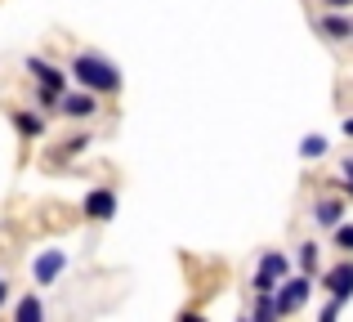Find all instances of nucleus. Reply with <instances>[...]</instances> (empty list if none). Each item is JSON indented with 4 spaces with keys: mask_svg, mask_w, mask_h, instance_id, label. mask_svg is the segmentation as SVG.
Here are the masks:
<instances>
[{
    "mask_svg": "<svg viewBox=\"0 0 353 322\" xmlns=\"http://www.w3.org/2000/svg\"><path fill=\"white\" fill-rule=\"evenodd\" d=\"M68 72L77 85L94 90V94H121V68L99 50H77L68 59Z\"/></svg>",
    "mask_w": 353,
    "mask_h": 322,
    "instance_id": "nucleus-1",
    "label": "nucleus"
},
{
    "mask_svg": "<svg viewBox=\"0 0 353 322\" xmlns=\"http://www.w3.org/2000/svg\"><path fill=\"white\" fill-rule=\"evenodd\" d=\"M313 282H318V278H309V273H286V278L277 282V291H273V300H277V318L300 314V309L309 305V296H313Z\"/></svg>",
    "mask_w": 353,
    "mask_h": 322,
    "instance_id": "nucleus-2",
    "label": "nucleus"
},
{
    "mask_svg": "<svg viewBox=\"0 0 353 322\" xmlns=\"http://www.w3.org/2000/svg\"><path fill=\"white\" fill-rule=\"evenodd\" d=\"M318 287L327 291V296H336L340 305H349L353 300V255H340L336 264H322Z\"/></svg>",
    "mask_w": 353,
    "mask_h": 322,
    "instance_id": "nucleus-3",
    "label": "nucleus"
},
{
    "mask_svg": "<svg viewBox=\"0 0 353 322\" xmlns=\"http://www.w3.org/2000/svg\"><path fill=\"white\" fill-rule=\"evenodd\" d=\"M121 210V197H117V188H108V183H99V188H90L85 197H81V215L90 219V224H108Z\"/></svg>",
    "mask_w": 353,
    "mask_h": 322,
    "instance_id": "nucleus-4",
    "label": "nucleus"
},
{
    "mask_svg": "<svg viewBox=\"0 0 353 322\" xmlns=\"http://www.w3.org/2000/svg\"><path fill=\"white\" fill-rule=\"evenodd\" d=\"M99 99H103V94H94V90H85V85L63 90L59 117H68V121H90V117H99Z\"/></svg>",
    "mask_w": 353,
    "mask_h": 322,
    "instance_id": "nucleus-5",
    "label": "nucleus"
},
{
    "mask_svg": "<svg viewBox=\"0 0 353 322\" xmlns=\"http://www.w3.org/2000/svg\"><path fill=\"white\" fill-rule=\"evenodd\" d=\"M23 68H27V77L36 81V85H45V90H68V77L72 72L68 68H59V63H50V59H41V54H27L23 59Z\"/></svg>",
    "mask_w": 353,
    "mask_h": 322,
    "instance_id": "nucleus-6",
    "label": "nucleus"
},
{
    "mask_svg": "<svg viewBox=\"0 0 353 322\" xmlns=\"http://www.w3.org/2000/svg\"><path fill=\"white\" fill-rule=\"evenodd\" d=\"M63 269H68V251H63V246H45L32 260V282L36 287H54V282L63 278Z\"/></svg>",
    "mask_w": 353,
    "mask_h": 322,
    "instance_id": "nucleus-7",
    "label": "nucleus"
},
{
    "mask_svg": "<svg viewBox=\"0 0 353 322\" xmlns=\"http://www.w3.org/2000/svg\"><path fill=\"white\" fill-rule=\"evenodd\" d=\"M318 36H322V41H331V45L353 41V18H349V9H327V14L318 18Z\"/></svg>",
    "mask_w": 353,
    "mask_h": 322,
    "instance_id": "nucleus-8",
    "label": "nucleus"
},
{
    "mask_svg": "<svg viewBox=\"0 0 353 322\" xmlns=\"http://www.w3.org/2000/svg\"><path fill=\"white\" fill-rule=\"evenodd\" d=\"M9 121H14V130H18V139H23V143H32V139H41V134H45V112H32V108H14Z\"/></svg>",
    "mask_w": 353,
    "mask_h": 322,
    "instance_id": "nucleus-9",
    "label": "nucleus"
},
{
    "mask_svg": "<svg viewBox=\"0 0 353 322\" xmlns=\"http://www.w3.org/2000/svg\"><path fill=\"white\" fill-rule=\"evenodd\" d=\"M340 219H345V201H340V197H318V201H313V224H318V228L331 233Z\"/></svg>",
    "mask_w": 353,
    "mask_h": 322,
    "instance_id": "nucleus-10",
    "label": "nucleus"
},
{
    "mask_svg": "<svg viewBox=\"0 0 353 322\" xmlns=\"http://www.w3.org/2000/svg\"><path fill=\"white\" fill-rule=\"evenodd\" d=\"M259 273H268L273 282H282L286 273H291V255H282V251H264L259 255V264H255Z\"/></svg>",
    "mask_w": 353,
    "mask_h": 322,
    "instance_id": "nucleus-11",
    "label": "nucleus"
},
{
    "mask_svg": "<svg viewBox=\"0 0 353 322\" xmlns=\"http://www.w3.org/2000/svg\"><path fill=\"white\" fill-rule=\"evenodd\" d=\"M295 260H300V273L318 278V273H322V246L318 242H300V246H295Z\"/></svg>",
    "mask_w": 353,
    "mask_h": 322,
    "instance_id": "nucleus-12",
    "label": "nucleus"
},
{
    "mask_svg": "<svg viewBox=\"0 0 353 322\" xmlns=\"http://www.w3.org/2000/svg\"><path fill=\"white\" fill-rule=\"evenodd\" d=\"M9 314H14V322H41L45 318V300L41 296H23Z\"/></svg>",
    "mask_w": 353,
    "mask_h": 322,
    "instance_id": "nucleus-13",
    "label": "nucleus"
},
{
    "mask_svg": "<svg viewBox=\"0 0 353 322\" xmlns=\"http://www.w3.org/2000/svg\"><path fill=\"white\" fill-rule=\"evenodd\" d=\"M327 152H331L327 134H304V139H300V157H304V161H322Z\"/></svg>",
    "mask_w": 353,
    "mask_h": 322,
    "instance_id": "nucleus-14",
    "label": "nucleus"
},
{
    "mask_svg": "<svg viewBox=\"0 0 353 322\" xmlns=\"http://www.w3.org/2000/svg\"><path fill=\"white\" fill-rule=\"evenodd\" d=\"M331 246L345 251V255H353V224H349V219H340V224L331 228Z\"/></svg>",
    "mask_w": 353,
    "mask_h": 322,
    "instance_id": "nucleus-15",
    "label": "nucleus"
},
{
    "mask_svg": "<svg viewBox=\"0 0 353 322\" xmlns=\"http://www.w3.org/2000/svg\"><path fill=\"white\" fill-rule=\"evenodd\" d=\"M90 143H94V134H90V130L68 134V139H63V152H68V157H81V152H90Z\"/></svg>",
    "mask_w": 353,
    "mask_h": 322,
    "instance_id": "nucleus-16",
    "label": "nucleus"
},
{
    "mask_svg": "<svg viewBox=\"0 0 353 322\" xmlns=\"http://www.w3.org/2000/svg\"><path fill=\"white\" fill-rule=\"evenodd\" d=\"M250 318H255V322L277 318V300H273V296H255V309H250Z\"/></svg>",
    "mask_w": 353,
    "mask_h": 322,
    "instance_id": "nucleus-17",
    "label": "nucleus"
},
{
    "mask_svg": "<svg viewBox=\"0 0 353 322\" xmlns=\"http://www.w3.org/2000/svg\"><path fill=\"white\" fill-rule=\"evenodd\" d=\"M250 291H255V296H273V291H277V282L273 278H268V273H250Z\"/></svg>",
    "mask_w": 353,
    "mask_h": 322,
    "instance_id": "nucleus-18",
    "label": "nucleus"
},
{
    "mask_svg": "<svg viewBox=\"0 0 353 322\" xmlns=\"http://www.w3.org/2000/svg\"><path fill=\"white\" fill-rule=\"evenodd\" d=\"M340 309H345V305H340V300L331 296L327 305H322V314H318V318H322V322H336V318H340Z\"/></svg>",
    "mask_w": 353,
    "mask_h": 322,
    "instance_id": "nucleus-19",
    "label": "nucleus"
},
{
    "mask_svg": "<svg viewBox=\"0 0 353 322\" xmlns=\"http://www.w3.org/2000/svg\"><path fill=\"white\" fill-rule=\"evenodd\" d=\"M5 305H9V282H5V273H0V314H5Z\"/></svg>",
    "mask_w": 353,
    "mask_h": 322,
    "instance_id": "nucleus-20",
    "label": "nucleus"
},
{
    "mask_svg": "<svg viewBox=\"0 0 353 322\" xmlns=\"http://www.w3.org/2000/svg\"><path fill=\"white\" fill-rule=\"evenodd\" d=\"M322 9H353V0H322Z\"/></svg>",
    "mask_w": 353,
    "mask_h": 322,
    "instance_id": "nucleus-21",
    "label": "nucleus"
},
{
    "mask_svg": "<svg viewBox=\"0 0 353 322\" xmlns=\"http://www.w3.org/2000/svg\"><path fill=\"white\" fill-rule=\"evenodd\" d=\"M340 170H345V174H349V179H353V157H345V165H340Z\"/></svg>",
    "mask_w": 353,
    "mask_h": 322,
    "instance_id": "nucleus-22",
    "label": "nucleus"
},
{
    "mask_svg": "<svg viewBox=\"0 0 353 322\" xmlns=\"http://www.w3.org/2000/svg\"><path fill=\"white\" fill-rule=\"evenodd\" d=\"M340 188H345V192H349V197H353V179H349V174H345V183H340Z\"/></svg>",
    "mask_w": 353,
    "mask_h": 322,
    "instance_id": "nucleus-23",
    "label": "nucleus"
},
{
    "mask_svg": "<svg viewBox=\"0 0 353 322\" xmlns=\"http://www.w3.org/2000/svg\"><path fill=\"white\" fill-rule=\"evenodd\" d=\"M345 134H349V139H353V117H345Z\"/></svg>",
    "mask_w": 353,
    "mask_h": 322,
    "instance_id": "nucleus-24",
    "label": "nucleus"
}]
</instances>
